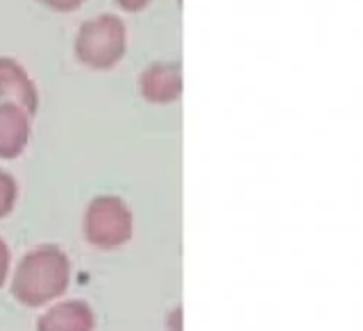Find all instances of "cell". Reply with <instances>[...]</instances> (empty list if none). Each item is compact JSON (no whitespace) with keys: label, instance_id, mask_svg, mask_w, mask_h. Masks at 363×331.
Wrapping results in <instances>:
<instances>
[{"label":"cell","instance_id":"6da1fadb","mask_svg":"<svg viewBox=\"0 0 363 331\" xmlns=\"http://www.w3.org/2000/svg\"><path fill=\"white\" fill-rule=\"evenodd\" d=\"M70 282L68 257L55 245H42L27 252L18 264L12 293L25 306H44L62 297Z\"/></svg>","mask_w":363,"mask_h":331},{"label":"cell","instance_id":"7a4b0ae2","mask_svg":"<svg viewBox=\"0 0 363 331\" xmlns=\"http://www.w3.org/2000/svg\"><path fill=\"white\" fill-rule=\"evenodd\" d=\"M127 46V32L125 23L118 16L100 14L98 18H91L79 27L75 53L79 62L87 64L96 71H107L120 62L125 55Z\"/></svg>","mask_w":363,"mask_h":331},{"label":"cell","instance_id":"3957f363","mask_svg":"<svg viewBox=\"0 0 363 331\" xmlns=\"http://www.w3.org/2000/svg\"><path fill=\"white\" fill-rule=\"evenodd\" d=\"M132 212L116 195H100L87 207L84 236L91 245L114 249L132 238Z\"/></svg>","mask_w":363,"mask_h":331},{"label":"cell","instance_id":"277c9868","mask_svg":"<svg viewBox=\"0 0 363 331\" xmlns=\"http://www.w3.org/2000/svg\"><path fill=\"white\" fill-rule=\"evenodd\" d=\"M139 89L148 103L168 105L175 103L182 93V71L177 64L159 62L146 68L139 77Z\"/></svg>","mask_w":363,"mask_h":331},{"label":"cell","instance_id":"5b68a950","mask_svg":"<svg viewBox=\"0 0 363 331\" xmlns=\"http://www.w3.org/2000/svg\"><path fill=\"white\" fill-rule=\"evenodd\" d=\"M96 313L82 299L55 304L37 323V331H94Z\"/></svg>","mask_w":363,"mask_h":331},{"label":"cell","instance_id":"8992f818","mask_svg":"<svg viewBox=\"0 0 363 331\" xmlns=\"http://www.w3.org/2000/svg\"><path fill=\"white\" fill-rule=\"evenodd\" d=\"M30 141V114L14 103L0 105V159H14Z\"/></svg>","mask_w":363,"mask_h":331},{"label":"cell","instance_id":"52a82bcc","mask_svg":"<svg viewBox=\"0 0 363 331\" xmlns=\"http://www.w3.org/2000/svg\"><path fill=\"white\" fill-rule=\"evenodd\" d=\"M0 100H14V105L23 107L32 116L39 107V96L34 84L21 66L12 59H0Z\"/></svg>","mask_w":363,"mask_h":331},{"label":"cell","instance_id":"ba28073f","mask_svg":"<svg viewBox=\"0 0 363 331\" xmlns=\"http://www.w3.org/2000/svg\"><path fill=\"white\" fill-rule=\"evenodd\" d=\"M16 182L14 177L0 170V218H5L16 205Z\"/></svg>","mask_w":363,"mask_h":331},{"label":"cell","instance_id":"9c48e42d","mask_svg":"<svg viewBox=\"0 0 363 331\" xmlns=\"http://www.w3.org/2000/svg\"><path fill=\"white\" fill-rule=\"evenodd\" d=\"M9 247L5 245V240L0 238V286L5 284V279H7V273H9Z\"/></svg>","mask_w":363,"mask_h":331},{"label":"cell","instance_id":"30bf717a","mask_svg":"<svg viewBox=\"0 0 363 331\" xmlns=\"http://www.w3.org/2000/svg\"><path fill=\"white\" fill-rule=\"evenodd\" d=\"M44 3H48L50 7H55V9H75L84 3V0H44Z\"/></svg>","mask_w":363,"mask_h":331},{"label":"cell","instance_id":"8fae6325","mask_svg":"<svg viewBox=\"0 0 363 331\" xmlns=\"http://www.w3.org/2000/svg\"><path fill=\"white\" fill-rule=\"evenodd\" d=\"M116 3L123 9H127V12H139V9H144L150 0H116Z\"/></svg>","mask_w":363,"mask_h":331}]
</instances>
